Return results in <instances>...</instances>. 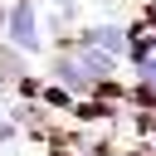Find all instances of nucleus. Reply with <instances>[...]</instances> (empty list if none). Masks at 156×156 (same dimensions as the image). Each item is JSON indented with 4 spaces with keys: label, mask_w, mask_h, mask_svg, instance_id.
Returning <instances> with one entry per match:
<instances>
[{
    "label": "nucleus",
    "mask_w": 156,
    "mask_h": 156,
    "mask_svg": "<svg viewBox=\"0 0 156 156\" xmlns=\"http://www.w3.org/2000/svg\"><path fill=\"white\" fill-rule=\"evenodd\" d=\"M10 34H15L20 49H39V39H34V10H29V5H20V10L10 15Z\"/></svg>",
    "instance_id": "nucleus-1"
},
{
    "label": "nucleus",
    "mask_w": 156,
    "mask_h": 156,
    "mask_svg": "<svg viewBox=\"0 0 156 156\" xmlns=\"http://www.w3.org/2000/svg\"><path fill=\"white\" fill-rule=\"evenodd\" d=\"M122 39H127V34H122L117 24H98V29H88V44H98L102 54H117V49H122Z\"/></svg>",
    "instance_id": "nucleus-2"
},
{
    "label": "nucleus",
    "mask_w": 156,
    "mask_h": 156,
    "mask_svg": "<svg viewBox=\"0 0 156 156\" xmlns=\"http://www.w3.org/2000/svg\"><path fill=\"white\" fill-rule=\"evenodd\" d=\"M141 78H146V83H156V58H141Z\"/></svg>",
    "instance_id": "nucleus-3"
}]
</instances>
